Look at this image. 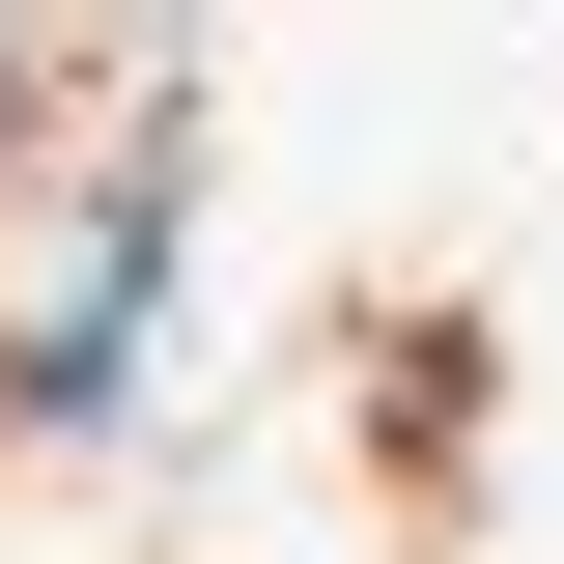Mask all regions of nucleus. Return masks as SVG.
I'll use <instances>...</instances> for the list:
<instances>
[{
	"mask_svg": "<svg viewBox=\"0 0 564 564\" xmlns=\"http://www.w3.org/2000/svg\"><path fill=\"white\" fill-rule=\"evenodd\" d=\"M170 226H198V85H141V170H113V226H85V282L29 311V367H0L29 423H113V367L170 339Z\"/></svg>",
	"mask_w": 564,
	"mask_h": 564,
	"instance_id": "obj_1",
	"label": "nucleus"
},
{
	"mask_svg": "<svg viewBox=\"0 0 564 564\" xmlns=\"http://www.w3.org/2000/svg\"><path fill=\"white\" fill-rule=\"evenodd\" d=\"M57 85H85V57H57V29H0V141H57Z\"/></svg>",
	"mask_w": 564,
	"mask_h": 564,
	"instance_id": "obj_2",
	"label": "nucleus"
}]
</instances>
